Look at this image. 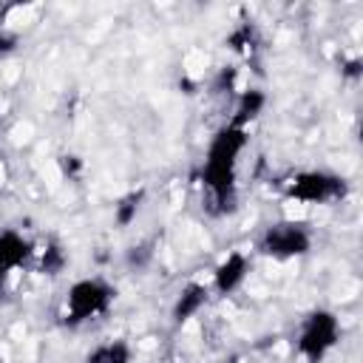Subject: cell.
I'll list each match as a JSON object with an SVG mask.
<instances>
[{
    "instance_id": "cell-1",
    "label": "cell",
    "mask_w": 363,
    "mask_h": 363,
    "mask_svg": "<svg viewBox=\"0 0 363 363\" xmlns=\"http://www.w3.org/2000/svg\"><path fill=\"white\" fill-rule=\"evenodd\" d=\"M250 136L247 128H238L227 122L218 128L207 145L204 164H201V184L210 201V210L224 216L235 207V176H238V159L247 147Z\"/></svg>"
},
{
    "instance_id": "cell-2",
    "label": "cell",
    "mask_w": 363,
    "mask_h": 363,
    "mask_svg": "<svg viewBox=\"0 0 363 363\" xmlns=\"http://www.w3.org/2000/svg\"><path fill=\"white\" fill-rule=\"evenodd\" d=\"M116 301V286L102 278H79L65 292V323L82 326L88 320L102 318Z\"/></svg>"
},
{
    "instance_id": "cell-3",
    "label": "cell",
    "mask_w": 363,
    "mask_h": 363,
    "mask_svg": "<svg viewBox=\"0 0 363 363\" xmlns=\"http://www.w3.org/2000/svg\"><path fill=\"white\" fill-rule=\"evenodd\" d=\"M340 340V320L329 309H312L303 315L295 337V352L303 363H320Z\"/></svg>"
},
{
    "instance_id": "cell-4",
    "label": "cell",
    "mask_w": 363,
    "mask_h": 363,
    "mask_svg": "<svg viewBox=\"0 0 363 363\" xmlns=\"http://www.w3.org/2000/svg\"><path fill=\"white\" fill-rule=\"evenodd\" d=\"M255 250L264 258H275V261L301 258L312 250V233L301 221H275L264 227V233L255 241Z\"/></svg>"
},
{
    "instance_id": "cell-5",
    "label": "cell",
    "mask_w": 363,
    "mask_h": 363,
    "mask_svg": "<svg viewBox=\"0 0 363 363\" xmlns=\"http://www.w3.org/2000/svg\"><path fill=\"white\" fill-rule=\"evenodd\" d=\"M284 193L301 204H329L346 196V179L329 170H298L284 182Z\"/></svg>"
},
{
    "instance_id": "cell-6",
    "label": "cell",
    "mask_w": 363,
    "mask_h": 363,
    "mask_svg": "<svg viewBox=\"0 0 363 363\" xmlns=\"http://www.w3.org/2000/svg\"><path fill=\"white\" fill-rule=\"evenodd\" d=\"M34 258V244L20 230H0V289L9 278Z\"/></svg>"
},
{
    "instance_id": "cell-7",
    "label": "cell",
    "mask_w": 363,
    "mask_h": 363,
    "mask_svg": "<svg viewBox=\"0 0 363 363\" xmlns=\"http://www.w3.org/2000/svg\"><path fill=\"white\" fill-rule=\"evenodd\" d=\"M250 267H252V261H250L247 252H241V250L227 252V255L216 264V269H213V292H218V295H233L235 289H241V284H244L247 275H250Z\"/></svg>"
},
{
    "instance_id": "cell-8",
    "label": "cell",
    "mask_w": 363,
    "mask_h": 363,
    "mask_svg": "<svg viewBox=\"0 0 363 363\" xmlns=\"http://www.w3.org/2000/svg\"><path fill=\"white\" fill-rule=\"evenodd\" d=\"M207 301H210V286L201 284V281H187V284L179 289V295H176V301H173V306H170L173 323H176V326L187 323L190 318H196V315L207 306Z\"/></svg>"
},
{
    "instance_id": "cell-9",
    "label": "cell",
    "mask_w": 363,
    "mask_h": 363,
    "mask_svg": "<svg viewBox=\"0 0 363 363\" xmlns=\"http://www.w3.org/2000/svg\"><path fill=\"white\" fill-rule=\"evenodd\" d=\"M267 108V94L261 88H244L238 91V99H235V113H233V125L238 128H247L250 122H255Z\"/></svg>"
},
{
    "instance_id": "cell-10",
    "label": "cell",
    "mask_w": 363,
    "mask_h": 363,
    "mask_svg": "<svg viewBox=\"0 0 363 363\" xmlns=\"http://www.w3.org/2000/svg\"><path fill=\"white\" fill-rule=\"evenodd\" d=\"M85 363H133V349H130L128 340L113 337V340H105V343L94 346L85 354Z\"/></svg>"
},
{
    "instance_id": "cell-11",
    "label": "cell",
    "mask_w": 363,
    "mask_h": 363,
    "mask_svg": "<svg viewBox=\"0 0 363 363\" xmlns=\"http://www.w3.org/2000/svg\"><path fill=\"white\" fill-rule=\"evenodd\" d=\"M142 201H145V190H130V193H125L116 204H113V224L116 227H130L133 221H136V216H139V210H142Z\"/></svg>"
},
{
    "instance_id": "cell-12",
    "label": "cell",
    "mask_w": 363,
    "mask_h": 363,
    "mask_svg": "<svg viewBox=\"0 0 363 363\" xmlns=\"http://www.w3.org/2000/svg\"><path fill=\"white\" fill-rule=\"evenodd\" d=\"M34 252H37V250H34ZM65 264H68V255H65V250H62L57 241H48V244L37 252V267H40L43 275H57V272H62Z\"/></svg>"
},
{
    "instance_id": "cell-13",
    "label": "cell",
    "mask_w": 363,
    "mask_h": 363,
    "mask_svg": "<svg viewBox=\"0 0 363 363\" xmlns=\"http://www.w3.org/2000/svg\"><path fill=\"white\" fill-rule=\"evenodd\" d=\"M252 43H255V28L250 23H241L230 37H227V45L238 54H250L252 51Z\"/></svg>"
},
{
    "instance_id": "cell-14",
    "label": "cell",
    "mask_w": 363,
    "mask_h": 363,
    "mask_svg": "<svg viewBox=\"0 0 363 363\" xmlns=\"http://www.w3.org/2000/svg\"><path fill=\"white\" fill-rule=\"evenodd\" d=\"M150 258H153L150 244H133V247L128 250V255H125L128 267H145V264H150Z\"/></svg>"
},
{
    "instance_id": "cell-15",
    "label": "cell",
    "mask_w": 363,
    "mask_h": 363,
    "mask_svg": "<svg viewBox=\"0 0 363 363\" xmlns=\"http://www.w3.org/2000/svg\"><path fill=\"white\" fill-rule=\"evenodd\" d=\"M60 167L65 176H74V173H79L82 162H79V156H60Z\"/></svg>"
},
{
    "instance_id": "cell-16",
    "label": "cell",
    "mask_w": 363,
    "mask_h": 363,
    "mask_svg": "<svg viewBox=\"0 0 363 363\" xmlns=\"http://www.w3.org/2000/svg\"><path fill=\"white\" fill-rule=\"evenodd\" d=\"M14 43H17V40H14L3 26H0V57H3V54H9V51L14 48Z\"/></svg>"
},
{
    "instance_id": "cell-17",
    "label": "cell",
    "mask_w": 363,
    "mask_h": 363,
    "mask_svg": "<svg viewBox=\"0 0 363 363\" xmlns=\"http://www.w3.org/2000/svg\"><path fill=\"white\" fill-rule=\"evenodd\" d=\"M343 77H352V79H357L360 77V60H349L346 65H343V71H340Z\"/></svg>"
}]
</instances>
